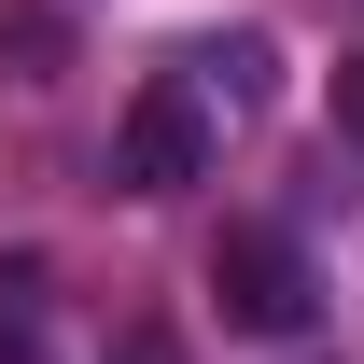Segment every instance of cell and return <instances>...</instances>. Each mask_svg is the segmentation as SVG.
Here are the masks:
<instances>
[{
    "label": "cell",
    "mask_w": 364,
    "mask_h": 364,
    "mask_svg": "<svg viewBox=\"0 0 364 364\" xmlns=\"http://www.w3.org/2000/svg\"><path fill=\"white\" fill-rule=\"evenodd\" d=\"M210 294H225L238 336H309V309H322L309 252H294L280 225H225V238H210Z\"/></svg>",
    "instance_id": "cell-1"
},
{
    "label": "cell",
    "mask_w": 364,
    "mask_h": 364,
    "mask_svg": "<svg viewBox=\"0 0 364 364\" xmlns=\"http://www.w3.org/2000/svg\"><path fill=\"white\" fill-rule=\"evenodd\" d=\"M182 182H210V98L182 85H140L127 127H112V196H182Z\"/></svg>",
    "instance_id": "cell-2"
},
{
    "label": "cell",
    "mask_w": 364,
    "mask_h": 364,
    "mask_svg": "<svg viewBox=\"0 0 364 364\" xmlns=\"http://www.w3.org/2000/svg\"><path fill=\"white\" fill-rule=\"evenodd\" d=\"M182 85H196V98H225V112H267V98H280V43H267V28H225V43H196V56H182Z\"/></svg>",
    "instance_id": "cell-3"
},
{
    "label": "cell",
    "mask_w": 364,
    "mask_h": 364,
    "mask_svg": "<svg viewBox=\"0 0 364 364\" xmlns=\"http://www.w3.org/2000/svg\"><path fill=\"white\" fill-rule=\"evenodd\" d=\"M0 364H56L43 350V267L28 252H0Z\"/></svg>",
    "instance_id": "cell-4"
},
{
    "label": "cell",
    "mask_w": 364,
    "mask_h": 364,
    "mask_svg": "<svg viewBox=\"0 0 364 364\" xmlns=\"http://www.w3.org/2000/svg\"><path fill=\"white\" fill-rule=\"evenodd\" d=\"M0 56H14V70L43 85L56 56H70V28H56V0H0Z\"/></svg>",
    "instance_id": "cell-5"
},
{
    "label": "cell",
    "mask_w": 364,
    "mask_h": 364,
    "mask_svg": "<svg viewBox=\"0 0 364 364\" xmlns=\"http://www.w3.org/2000/svg\"><path fill=\"white\" fill-rule=\"evenodd\" d=\"M112 364H182V336H168V322H127V336H112Z\"/></svg>",
    "instance_id": "cell-6"
},
{
    "label": "cell",
    "mask_w": 364,
    "mask_h": 364,
    "mask_svg": "<svg viewBox=\"0 0 364 364\" xmlns=\"http://www.w3.org/2000/svg\"><path fill=\"white\" fill-rule=\"evenodd\" d=\"M336 140H364V56L336 70Z\"/></svg>",
    "instance_id": "cell-7"
}]
</instances>
